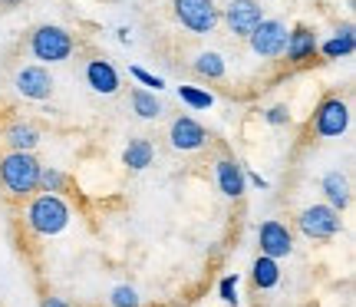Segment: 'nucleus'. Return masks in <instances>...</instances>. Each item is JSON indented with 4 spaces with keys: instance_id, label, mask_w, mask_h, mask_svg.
<instances>
[{
    "instance_id": "f257e3e1",
    "label": "nucleus",
    "mask_w": 356,
    "mask_h": 307,
    "mask_svg": "<svg viewBox=\"0 0 356 307\" xmlns=\"http://www.w3.org/2000/svg\"><path fill=\"white\" fill-rule=\"evenodd\" d=\"M40 162L33 159V152H10L0 159V182L10 195H30L33 189H40Z\"/></svg>"
},
{
    "instance_id": "f03ea898",
    "label": "nucleus",
    "mask_w": 356,
    "mask_h": 307,
    "mask_svg": "<svg viewBox=\"0 0 356 307\" xmlns=\"http://www.w3.org/2000/svg\"><path fill=\"white\" fill-rule=\"evenodd\" d=\"M26 225L30 231H37V235H60V231L70 225V205L60 198L56 192H43L37 195L30 208H26Z\"/></svg>"
},
{
    "instance_id": "7ed1b4c3",
    "label": "nucleus",
    "mask_w": 356,
    "mask_h": 307,
    "mask_svg": "<svg viewBox=\"0 0 356 307\" xmlns=\"http://www.w3.org/2000/svg\"><path fill=\"white\" fill-rule=\"evenodd\" d=\"M30 50L43 63H63V60H70V53H73V37L66 33L63 26L47 24L30 37Z\"/></svg>"
},
{
    "instance_id": "20e7f679",
    "label": "nucleus",
    "mask_w": 356,
    "mask_h": 307,
    "mask_svg": "<svg viewBox=\"0 0 356 307\" xmlns=\"http://www.w3.org/2000/svg\"><path fill=\"white\" fill-rule=\"evenodd\" d=\"M340 228H343V218L330 205H310V208L300 212V231L307 238H314V242H327Z\"/></svg>"
},
{
    "instance_id": "39448f33",
    "label": "nucleus",
    "mask_w": 356,
    "mask_h": 307,
    "mask_svg": "<svg viewBox=\"0 0 356 307\" xmlns=\"http://www.w3.org/2000/svg\"><path fill=\"white\" fill-rule=\"evenodd\" d=\"M175 17L191 33H211L221 20L215 0H175Z\"/></svg>"
},
{
    "instance_id": "423d86ee",
    "label": "nucleus",
    "mask_w": 356,
    "mask_h": 307,
    "mask_svg": "<svg viewBox=\"0 0 356 307\" xmlns=\"http://www.w3.org/2000/svg\"><path fill=\"white\" fill-rule=\"evenodd\" d=\"M287 26L280 24V20H261V24L248 33V40H251V50L257 53V56H264V60H274V56H280V53L287 50Z\"/></svg>"
},
{
    "instance_id": "0eeeda50",
    "label": "nucleus",
    "mask_w": 356,
    "mask_h": 307,
    "mask_svg": "<svg viewBox=\"0 0 356 307\" xmlns=\"http://www.w3.org/2000/svg\"><path fill=\"white\" fill-rule=\"evenodd\" d=\"M350 126V109L343 100H323L314 113V132L323 139H340Z\"/></svg>"
},
{
    "instance_id": "6e6552de",
    "label": "nucleus",
    "mask_w": 356,
    "mask_h": 307,
    "mask_svg": "<svg viewBox=\"0 0 356 307\" xmlns=\"http://www.w3.org/2000/svg\"><path fill=\"white\" fill-rule=\"evenodd\" d=\"M13 86L17 93L24 96V100H50L53 93V77L47 66H24L17 79H13Z\"/></svg>"
},
{
    "instance_id": "1a4fd4ad",
    "label": "nucleus",
    "mask_w": 356,
    "mask_h": 307,
    "mask_svg": "<svg viewBox=\"0 0 356 307\" xmlns=\"http://www.w3.org/2000/svg\"><path fill=\"white\" fill-rule=\"evenodd\" d=\"M261 20H264V13H261V3H257V0H231L228 10H225V24H228L231 33H238V37H248Z\"/></svg>"
},
{
    "instance_id": "9d476101",
    "label": "nucleus",
    "mask_w": 356,
    "mask_h": 307,
    "mask_svg": "<svg viewBox=\"0 0 356 307\" xmlns=\"http://www.w3.org/2000/svg\"><path fill=\"white\" fill-rule=\"evenodd\" d=\"M257 242H261V255L274 258V261H280V258H287L293 251L291 231H287V225H280V221H264L261 231H257Z\"/></svg>"
},
{
    "instance_id": "9b49d317",
    "label": "nucleus",
    "mask_w": 356,
    "mask_h": 307,
    "mask_svg": "<svg viewBox=\"0 0 356 307\" xmlns=\"http://www.w3.org/2000/svg\"><path fill=\"white\" fill-rule=\"evenodd\" d=\"M168 139H172V145H175L178 152H195V149H202L204 142H208V132L191 116H178L175 123H172V129H168Z\"/></svg>"
},
{
    "instance_id": "f8f14e48",
    "label": "nucleus",
    "mask_w": 356,
    "mask_h": 307,
    "mask_svg": "<svg viewBox=\"0 0 356 307\" xmlns=\"http://www.w3.org/2000/svg\"><path fill=\"white\" fill-rule=\"evenodd\" d=\"M215 179H218V189L228 195V198H241L244 195V168L234 162V159H218L215 162Z\"/></svg>"
},
{
    "instance_id": "ddd939ff",
    "label": "nucleus",
    "mask_w": 356,
    "mask_h": 307,
    "mask_svg": "<svg viewBox=\"0 0 356 307\" xmlns=\"http://www.w3.org/2000/svg\"><path fill=\"white\" fill-rule=\"evenodd\" d=\"M86 83L96 93H102V96H113V93L119 90V73H115V66L109 63V60H89Z\"/></svg>"
},
{
    "instance_id": "4468645a",
    "label": "nucleus",
    "mask_w": 356,
    "mask_h": 307,
    "mask_svg": "<svg viewBox=\"0 0 356 307\" xmlns=\"http://www.w3.org/2000/svg\"><path fill=\"white\" fill-rule=\"evenodd\" d=\"M317 37H314V30H293L291 37H287V60L291 63H307V60H314V53H317Z\"/></svg>"
},
{
    "instance_id": "2eb2a0df",
    "label": "nucleus",
    "mask_w": 356,
    "mask_h": 307,
    "mask_svg": "<svg viewBox=\"0 0 356 307\" xmlns=\"http://www.w3.org/2000/svg\"><path fill=\"white\" fill-rule=\"evenodd\" d=\"M3 142L17 149V152H33L40 145V132L30 123H10V126L3 129Z\"/></svg>"
},
{
    "instance_id": "dca6fc26",
    "label": "nucleus",
    "mask_w": 356,
    "mask_h": 307,
    "mask_svg": "<svg viewBox=\"0 0 356 307\" xmlns=\"http://www.w3.org/2000/svg\"><path fill=\"white\" fill-rule=\"evenodd\" d=\"M152 155H155V149H152V142L149 139H132L126 145V152H122V162H126L129 168L142 172V168L152 166Z\"/></svg>"
},
{
    "instance_id": "f3484780",
    "label": "nucleus",
    "mask_w": 356,
    "mask_h": 307,
    "mask_svg": "<svg viewBox=\"0 0 356 307\" xmlns=\"http://www.w3.org/2000/svg\"><path fill=\"white\" fill-rule=\"evenodd\" d=\"M323 192L330 198V208H337V212H343L350 205V185H346V179L340 172H327L323 175Z\"/></svg>"
},
{
    "instance_id": "a211bd4d",
    "label": "nucleus",
    "mask_w": 356,
    "mask_h": 307,
    "mask_svg": "<svg viewBox=\"0 0 356 307\" xmlns=\"http://www.w3.org/2000/svg\"><path fill=\"white\" fill-rule=\"evenodd\" d=\"M317 50H323V56L327 60H340V56H350V53L356 50V37H353V26H343L337 37H330L323 47H317Z\"/></svg>"
},
{
    "instance_id": "6ab92c4d",
    "label": "nucleus",
    "mask_w": 356,
    "mask_h": 307,
    "mask_svg": "<svg viewBox=\"0 0 356 307\" xmlns=\"http://www.w3.org/2000/svg\"><path fill=\"white\" fill-rule=\"evenodd\" d=\"M254 284L261 288V291H270V288H277V281H280V265L274 261V258H267V255H261L254 261Z\"/></svg>"
},
{
    "instance_id": "aec40b11",
    "label": "nucleus",
    "mask_w": 356,
    "mask_h": 307,
    "mask_svg": "<svg viewBox=\"0 0 356 307\" xmlns=\"http://www.w3.org/2000/svg\"><path fill=\"white\" fill-rule=\"evenodd\" d=\"M195 73L204 79H221L225 77V60H221V53H198L195 56Z\"/></svg>"
},
{
    "instance_id": "412c9836",
    "label": "nucleus",
    "mask_w": 356,
    "mask_h": 307,
    "mask_svg": "<svg viewBox=\"0 0 356 307\" xmlns=\"http://www.w3.org/2000/svg\"><path fill=\"white\" fill-rule=\"evenodd\" d=\"M132 109H136L142 119H159V116L165 113L162 102L155 100V93H149V90H132Z\"/></svg>"
},
{
    "instance_id": "4be33fe9",
    "label": "nucleus",
    "mask_w": 356,
    "mask_h": 307,
    "mask_svg": "<svg viewBox=\"0 0 356 307\" xmlns=\"http://www.w3.org/2000/svg\"><path fill=\"white\" fill-rule=\"evenodd\" d=\"M178 100L191 109H211L215 106V96L208 90H198V86H178Z\"/></svg>"
},
{
    "instance_id": "5701e85b",
    "label": "nucleus",
    "mask_w": 356,
    "mask_h": 307,
    "mask_svg": "<svg viewBox=\"0 0 356 307\" xmlns=\"http://www.w3.org/2000/svg\"><path fill=\"white\" fill-rule=\"evenodd\" d=\"M63 185H66V175L60 168H53V166L40 168V189L43 192H63Z\"/></svg>"
},
{
    "instance_id": "b1692460",
    "label": "nucleus",
    "mask_w": 356,
    "mask_h": 307,
    "mask_svg": "<svg viewBox=\"0 0 356 307\" xmlns=\"http://www.w3.org/2000/svg\"><path fill=\"white\" fill-rule=\"evenodd\" d=\"M109 301H113V307H139L142 304V301H139V291H136V288H129V284H119Z\"/></svg>"
},
{
    "instance_id": "393cba45",
    "label": "nucleus",
    "mask_w": 356,
    "mask_h": 307,
    "mask_svg": "<svg viewBox=\"0 0 356 307\" xmlns=\"http://www.w3.org/2000/svg\"><path fill=\"white\" fill-rule=\"evenodd\" d=\"M218 294L225 304H238V274H228V278H221L218 284Z\"/></svg>"
},
{
    "instance_id": "a878e982",
    "label": "nucleus",
    "mask_w": 356,
    "mask_h": 307,
    "mask_svg": "<svg viewBox=\"0 0 356 307\" xmlns=\"http://www.w3.org/2000/svg\"><path fill=\"white\" fill-rule=\"evenodd\" d=\"M129 73H132V77L139 79L142 86H152L155 93H159V90H165V79H162V77H152V73H149V70H142V66H132Z\"/></svg>"
},
{
    "instance_id": "bb28decb",
    "label": "nucleus",
    "mask_w": 356,
    "mask_h": 307,
    "mask_svg": "<svg viewBox=\"0 0 356 307\" xmlns=\"http://www.w3.org/2000/svg\"><path fill=\"white\" fill-rule=\"evenodd\" d=\"M267 123H270V126H287V123H291L287 106H274V109H267Z\"/></svg>"
},
{
    "instance_id": "cd10ccee",
    "label": "nucleus",
    "mask_w": 356,
    "mask_h": 307,
    "mask_svg": "<svg viewBox=\"0 0 356 307\" xmlns=\"http://www.w3.org/2000/svg\"><path fill=\"white\" fill-rule=\"evenodd\" d=\"M244 179L251 182V185H257V189H267V179H261L257 172H251V175H244Z\"/></svg>"
},
{
    "instance_id": "c85d7f7f",
    "label": "nucleus",
    "mask_w": 356,
    "mask_h": 307,
    "mask_svg": "<svg viewBox=\"0 0 356 307\" xmlns=\"http://www.w3.org/2000/svg\"><path fill=\"white\" fill-rule=\"evenodd\" d=\"M43 307H70L63 301V297H47V301H43Z\"/></svg>"
}]
</instances>
